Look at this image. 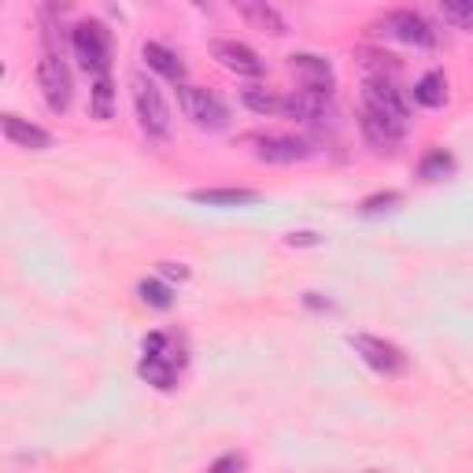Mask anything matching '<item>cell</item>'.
<instances>
[{
	"label": "cell",
	"mask_w": 473,
	"mask_h": 473,
	"mask_svg": "<svg viewBox=\"0 0 473 473\" xmlns=\"http://www.w3.org/2000/svg\"><path fill=\"white\" fill-rule=\"evenodd\" d=\"M71 48H75V59L82 64V71L89 75H107L111 67V37L100 23H78L75 34H71Z\"/></svg>",
	"instance_id": "obj_1"
},
{
	"label": "cell",
	"mask_w": 473,
	"mask_h": 473,
	"mask_svg": "<svg viewBox=\"0 0 473 473\" xmlns=\"http://www.w3.org/2000/svg\"><path fill=\"white\" fill-rule=\"evenodd\" d=\"M134 107H137V118H141V130L148 137H166L170 134V107L163 100V93L148 82V78H134Z\"/></svg>",
	"instance_id": "obj_2"
},
{
	"label": "cell",
	"mask_w": 473,
	"mask_h": 473,
	"mask_svg": "<svg viewBox=\"0 0 473 473\" xmlns=\"http://www.w3.org/2000/svg\"><path fill=\"white\" fill-rule=\"evenodd\" d=\"M347 344L355 347V355L367 363V367H374L377 374H385V377H399L403 370H407V355L396 347V344H388V340H381V337H370V333H351L347 337Z\"/></svg>",
	"instance_id": "obj_3"
},
{
	"label": "cell",
	"mask_w": 473,
	"mask_h": 473,
	"mask_svg": "<svg viewBox=\"0 0 473 473\" xmlns=\"http://www.w3.org/2000/svg\"><path fill=\"white\" fill-rule=\"evenodd\" d=\"M177 104H182L186 118H193L200 130H222L226 118H229V115H226V104H222L215 93L200 89V86H177Z\"/></svg>",
	"instance_id": "obj_4"
},
{
	"label": "cell",
	"mask_w": 473,
	"mask_h": 473,
	"mask_svg": "<svg viewBox=\"0 0 473 473\" xmlns=\"http://www.w3.org/2000/svg\"><path fill=\"white\" fill-rule=\"evenodd\" d=\"M37 86H41V96L52 111H67L71 107V71L67 64L59 59L55 52H45L41 64H37Z\"/></svg>",
	"instance_id": "obj_5"
},
{
	"label": "cell",
	"mask_w": 473,
	"mask_h": 473,
	"mask_svg": "<svg viewBox=\"0 0 473 473\" xmlns=\"http://www.w3.org/2000/svg\"><path fill=\"white\" fill-rule=\"evenodd\" d=\"M363 107H370V111L392 118V123L407 126V100L396 89V82H388V78H367V86H363Z\"/></svg>",
	"instance_id": "obj_6"
},
{
	"label": "cell",
	"mask_w": 473,
	"mask_h": 473,
	"mask_svg": "<svg viewBox=\"0 0 473 473\" xmlns=\"http://www.w3.org/2000/svg\"><path fill=\"white\" fill-rule=\"evenodd\" d=\"M211 55L218 59L226 71L241 75V78H259V75H263V59H259L248 45H241V41H215V45H211Z\"/></svg>",
	"instance_id": "obj_7"
},
{
	"label": "cell",
	"mask_w": 473,
	"mask_h": 473,
	"mask_svg": "<svg viewBox=\"0 0 473 473\" xmlns=\"http://www.w3.org/2000/svg\"><path fill=\"white\" fill-rule=\"evenodd\" d=\"M388 34L403 45H418V48H433L437 45V30L429 26V19H422L418 12H392L385 19Z\"/></svg>",
	"instance_id": "obj_8"
},
{
	"label": "cell",
	"mask_w": 473,
	"mask_h": 473,
	"mask_svg": "<svg viewBox=\"0 0 473 473\" xmlns=\"http://www.w3.org/2000/svg\"><path fill=\"white\" fill-rule=\"evenodd\" d=\"M281 115L292 118V123H322L329 115V96L311 89H292L288 96H281Z\"/></svg>",
	"instance_id": "obj_9"
},
{
	"label": "cell",
	"mask_w": 473,
	"mask_h": 473,
	"mask_svg": "<svg viewBox=\"0 0 473 473\" xmlns=\"http://www.w3.org/2000/svg\"><path fill=\"white\" fill-rule=\"evenodd\" d=\"M288 67H292L296 78H300V89H311V93H322V96L333 93V67L326 64L322 55H311V52L292 55Z\"/></svg>",
	"instance_id": "obj_10"
},
{
	"label": "cell",
	"mask_w": 473,
	"mask_h": 473,
	"mask_svg": "<svg viewBox=\"0 0 473 473\" xmlns=\"http://www.w3.org/2000/svg\"><path fill=\"white\" fill-rule=\"evenodd\" d=\"M0 130H5V137L12 145H19V148H30V152L52 148V134L41 130V126H34V123H26V118H19V115H5V118H0Z\"/></svg>",
	"instance_id": "obj_11"
},
{
	"label": "cell",
	"mask_w": 473,
	"mask_h": 473,
	"mask_svg": "<svg viewBox=\"0 0 473 473\" xmlns=\"http://www.w3.org/2000/svg\"><path fill=\"white\" fill-rule=\"evenodd\" d=\"M359 126H363V137L374 145V148H392V145H399L403 141V123H392V118H385V115H377V111H370V107H363L359 111Z\"/></svg>",
	"instance_id": "obj_12"
},
{
	"label": "cell",
	"mask_w": 473,
	"mask_h": 473,
	"mask_svg": "<svg viewBox=\"0 0 473 473\" xmlns=\"http://www.w3.org/2000/svg\"><path fill=\"white\" fill-rule=\"evenodd\" d=\"M315 148L307 145V141H300V137H263L259 141V148H256V156L263 159V163H300V159H307Z\"/></svg>",
	"instance_id": "obj_13"
},
{
	"label": "cell",
	"mask_w": 473,
	"mask_h": 473,
	"mask_svg": "<svg viewBox=\"0 0 473 473\" xmlns=\"http://www.w3.org/2000/svg\"><path fill=\"white\" fill-rule=\"evenodd\" d=\"M141 55H145V64H148L156 75H163V78H170V82H177V86H186V64H182V59H177L170 48L148 41Z\"/></svg>",
	"instance_id": "obj_14"
},
{
	"label": "cell",
	"mask_w": 473,
	"mask_h": 473,
	"mask_svg": "<svg viewBox=\"0 0 473 473\" xmlns=\"http://www.w3.org/2000/svg\"><path fill=\"white\" fill-rule=\"evenodd\" d=\"M189 200L207 204V207H252L263 196L256 189H196V193H189Z\"/></svg>",
	"instance_id": "obj_15"
},
{
	"label": "cell",
	"mask_w": 473,
	"mask_h": 473,
	"mask_svg": "<svg viewBox=\"0 0 473 473\" xmlns=\"http://www.w3.org/2000/svg\"><path fill=\"white\" fill-rule=\"evenodd\" d=\"M89 111L93 118H100V123H107V118L115 115V86H111V75H100L89 89Z\"/></svg>",
	"instance_id": "obj_16"
},
{
	"label": "cell",
	"mask_w": 473,
	"mask_h": 473,
	"mask_svg": "<svg viewBox=\"0 0 473 473\" xmlns=\"http://www.w3.org/2000/svg\"><path fill=\"white\" fill-rule=\"evenodd\" d=\"M414 100H418L422 107H440V104L448 100V82H444V75H437V71L422 75L418 86H414Z\"/></svg>",
	"instance_id": "obj_17"
},
{
	"label": "cell",
	"mask_w": 473,
	"mask_h": 473,
	"mask_svg": "<svg viewBox=\"0 0 473 473\" xmlns=\"http://www.w3.org/2000/svg\"><path fill=\"white\" fill-rule=\"evenodd\" d=\"M174 363H166V359H156V355H145V359L137 363V374L148 381V385H156V388H174Z\"/></svg>",
	"instance_id": "obj_18"
},
{
	"label": "cell",
	"mask_w": 473,
	"mask_h": 473,
	"mask_svg": "<svg viewBox=\"0 0 473 473\" xmlns=\"http://www.w3.org/2000/svg\"><path fill=\"white\" fill-rule=\"evenodd\" d=\"M248 23H256L259 30H270V34H285V19L277 15V8H270V5H241L236 8Z\"/></svg>",
	"instance_id": "obj_19"
},
{
	"label": "cell",
	"mask_w": 473,
	"mask_h": 473,
	"mask_svg": "<svg viewBox=\"0 0 473 473\" xmlns=\"http://www.w3.org/2000/svg\"><path fill=\"white\" fill-rule=\"evenodd\" d=\"M241 100H245V107L256 111V115H281V96H274V93L263 89V86H248V89L241 93Z\"/></svg>",
	"instance_id": "obj_20"
},
{
	"label": "cell",
	"mask_w": 473,
	"mask_h": 473,
	"mask_svg": "<svg viewBox=\"0 0 473 473\" xmlns=\"http://www.w3.org/2000/svg\"><path fill=\"white\" fill-rule=\"evenodd\" d=\"M422 177H429V182H440V177H448L451 170H455V156L451 152H444V148H433L426 159H422Z\"/></svg>",
	"instance_id": "obj_21"
},
{
	"label": "cell",
	"mask_w": 473,
	"mask_h": 473,
	"mask_svg": "<svg viewBox=\"0 0 473 473\" xmlns=\"http://www.w3.org/2000/svg\"><path fill=\"white\" fill-rule=\"evenodd\" d=\"M137 292H141V300L148 304V307H156V311H166L170 304H174V292H170V285H163V281H141L137 285Z\"/></svg>",
	"instance_id": "obj_22"
},
{
	"label": "cell",
	"mask_w": 473,
	"mask_h": 473,
	"mask_svg": "<svg viewBox=\"0 0 473 473\" xmlns=\"http://www.w3.org/2000/svg\"><path fill=\"white\" fill-rule=\"evenodd\" d=\"M444 19L455 23L458 30H473V0H448V5H444Z\"/></svg>",
	"instance_id": "obj_23"
},
{
	"label": "cell",
	"mask_w": 473,
	"mask_h": 473,
	"mask_svg": "<svg viewBox=\"0 0 473 473\" xmlns=\"http://www.w3.org/2000/svg\"><path fill=\"white\" fill-rule=\"evenodd\" d=\"M207 473H245V455H222V458H215L211 462V469Z\"/></svg>",
	"instance_id": "obj_24"
},
{
	"label": "cell",
	"mask_w": 473,
	"mask_h": 473,
	"mask_svg": "<svg viewBox=\"0 0 473 473\" xmlns=\"http://www.w3.org/2000/svg\"><path fill=\"white\" fill-rule=\"evenodd\" d=\"M399 204V196L396 193H385V196H370L367 204H363V215H381V211H392Z\"/></svg>",
	"instance_id": "obj_25"
},
{
	"label": "cell",
	"mask_w": 473,
	"mask_h": 473,
	"mask_svg": "<svg viewBox=\"0 0 473 473\" xmlns=\"http://www.w3.org/2000/svg\"><path fill=\"white\" fill-rule=\"evenodd\" d=\"M163 277H177V281H182V277H189V270L177 267V263H163Z\"/></svg>",
	"instance_id": "obj_26"
},
{
	"label": "cell",
	"mask_w": 473,
	"mask_h": 473,
	"mask_svg": "<svg viewBox=\"0 0 473 473\" xmlns=\"http://www.w3.org/2000/svg\"><path fill=\"white\" fill-rule=\"evenodd\" d=\"M288 245H292V248H296V245H318V236H315V233H292Z\"/></svg>",
	"instance_id": "obj_27"
}]
</instances>
